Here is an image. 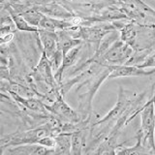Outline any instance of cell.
I'll list each match as a JSON object with an SVG mask.
<instances>
[{
    "instance_id": "1",
    "label": "cell",
    "mask_w": 155,
    "mask_h": 155,
    "mask_svg": "<svg viewBox=\"0 0 155 155\" xmlns=\"http://www.w3.org/2000/svg\"><path fill=\"white\" fill-rule=\"evenodd\" d=\"M113 23L119 31L120 39L133 48L135 52L151 53L155 51V26L143 25L128 21L120 23L114 21Z\"/></svg>"
},
{
    "instance_id": "2",
    "label": "cell",
    "mask_w": 155,
    "mask_h": 155,
    "mask_svg": "<svg viewBox=\"0 0 155 155\" xmlns=\"http://www.w3.org/2000/svg\"><path fill=\"white\" fill-rule=\"evenodd\" d=\"M116 5L128 21L155 26V10L143 0H116Z\"/></svg>"
},
{
    "instance_id": "3",
    "label": "cell",
    "mask_w": 155,
    "mask_h": 155,
    "mask_svg": "<svg viewBox=\"0 0 155 155\" xmlns=\"http://www.w3.org/2000/svg\"><path fill=\"white\" fill-rule=\"evenodd\" d=\"M69 30L75 38L81 39L84 43L90 44L95 52L98 50L102 40L110 32L117 30V28L113 22H97L92 25H81Z\"/></svg>"
},
{
    "instance_id": "4",
    "label": "cell",
    "mask_w": 155,
    "mask_h": 155,
    "mask_svg": "<svg viewBox=\"0 0 155 155\" xmlns=\"http://www.w3.org/2000/svg\"><path fill=\"white\" fill-rule=\"evenodd\" d=\"M143 142L150 154H155V93L149 97L140 111Z\"/></svg>"
},
{
    "instance_id": "5",
    "label": "cell",
    "mask_w": 155,
    "mask_h": 155,
    "mask_svg": "<svg viewBox=\"0 0 155 155\" xmlns=\"http://www.w3.org/2000/svg\"><path fill=\"white\" fill-rule=\"evenodd\" d=\"M134 50L120 38L114 41L110 48L99 57H90V61L99 62L103 65L120 66L125 65L134 55Z\"/></svg>"
},
{
    "instance_id": "6",
    "label": "cell",
    "mask_w": 155,
    "mask_h": 155,
    "mask_svg": "<svg viewBox=\"0 0 155 155\" xmlns=\"http://www.w3.org/2000/svg\"><path fill=\"white\" fill-rule=\"evenodd\" d=\"M64 95L62 93L56 96L55 100L51 104H46L47 110L55 115L57 118H59L63 122H70L79 124L84 122L86 120L93 118L97 114L95 111L90 116H85L82 114L79 110H74L68 105L64 100Z\"/></svg>"
},
{
    "instance_id": "7",
    "label": "cell",
    "mask_w": 155,
    "mask_h": 155,
    "mask_svg": "<svg viewBox=\"0 0 155 155\" xmlns=\"http://www.w3.org/2000/svg\"><path fill=\"white\" fill-rule=\"evenodd\" d=\"M1 154L10 155H46L54 154V149L46 147L40 143H25L16 147L5 148L1 151Z\"/></svg>"
},
{
    "instance_id": "8",
    "label": "cell",
    "mask_w": 155,
    "mask_h": 155,
    "mask_svg": "<svg viewBox=\"0 0 155 155\" xmlns=\"http://www.w3.org/2000/svg\"><path fill=\"white\" fill-rule=\"evenodd\" d=\"M155 74V68L153 70L147 71L144 68H140L137 65H120L114 66V70L110 75V79L115 78H128V77H144Z\"/></svg>"
},
{
    "instance_id": "9",
    "label": "cell",
    "mask_w": 155,
    "mask_h": 155,
    "mask_svg": "<svg viewBox=\"0 0 155 155\" xmlns=\"http://www.w3.org/2000/svg\"><path fill=\"white\" fill-rule=\"evenodd\" d=\"M38 27L41 29H46V30L56 32L59 30H65V29H73L78 26H75L69 19L57 18L43 14V17Z\"/></svg>"
},
{
    "instance_id": "10",
    "label": "cell",
    "mask_w": 155,
    "mask_h": 155,
    "mask_svg": "<svg viewBox=\"0 0 155 155\" xmlns=\"http://www.w3.org/2000/svg\"><path fill=\"white\" fill-rule=\"evenodd\" d=\"M56 35H57V40H58V48H59V50L62 51L63 57H64L67 54V52L71 51L72 48L80 46L84 43V41H82L81 39H78L73 36L69 29L56 31Z\"/></svg>"
},
{
    "instance_id": "11",
    "label": "cell",
    "mask_w": 155,
    "mask_h": 155,
    "mask_svg": "<svg viewBox=\"0 0 155 155\" xmlns=\"http://www.w3.org/2000/svg\"><path fill=\"white\" fill-rule=\"evenodd\" d=\"M136 143L132 147H125L124 144L120 145L115 149L116 155H142V154H150L148 148L145 147L143 142V134L139 129L136 133Z\"/></svg>"
},
{
    "instance_id": "12",
    "label": "cell",
    "mask_w": 155,
    "mask_h": 155,
    "mask_svg": "<svg viewBox=\"0 0 155 155\" xmlns=\"http://www.w3.org/2000/svg\"><path fill=\"white\" fill-rule=\"evenodd\" d=\"M2 9L7 10L9 14L11 15V17L13 18V21L16 24V27L18 29V31L21 32H28V33H35L39 31V27L34 26L32 24L29 23L25 18H24L21 15H19L17 13L15 10L12 8V6L9 3H1Z\"/></svg>"
},
{
    "instance_id": "13",
    "label": "cell",
    "mask_w": 155,
    "mask_h": 155,
    "mask_svg": "<svg viewBox=\"0 0 155 155\" xmlns=\"http://www.w3.org/2000/svg\"><path fill=\"white\" fill-rule=\"evenodd\" d=\"M54 138V154H71L72 133H59Z\"/></svg>"
},
{
    "instance_id": "14",
    "label": "cell",
    "mask_w": 155,
    "mask_h": 155,
    "mask_svg": "<svg viewBox=\"0 0 155 155\" xmlns=\"http://www.w3.org/2000/svg\"><path fill=\"white\" fill-rule=\"evenodd\" d=\"M140 68H144V69H147V68H155V51H152L150 54L147 55V57L140 63V65H137Z\"/></svg>"
},
{
    "instance_id": "15",
    "label": "cell",
    "mask_w": 155,
    "mask_h": 155,
    "mask_svg": "<svg viewBox=\"0 0 155 155\" xmlns=\"http://www.w3.org/2000/svg\"><path fill=\"white\" fill-rule=\"evenodd\" d=\"M16 37V32H10L7 34H4L0 37V45H9L11 44L14 40V38Z\"/></svg>"
},
{
    "instance_id": "16",
    "label": "cell",
    "mask_w": 155,
    "mask_h": 155,
    "mask_svg": "<svg viewBox=\"0 0 155 155\" xmlns=\"http://www.w3.org/2000/svg\"><path fill=\"white\" fill-rule=\"evenodd\" d=\"M5 1H7V0H1V3H4Z\"/></svg>"
}]
</instances>
